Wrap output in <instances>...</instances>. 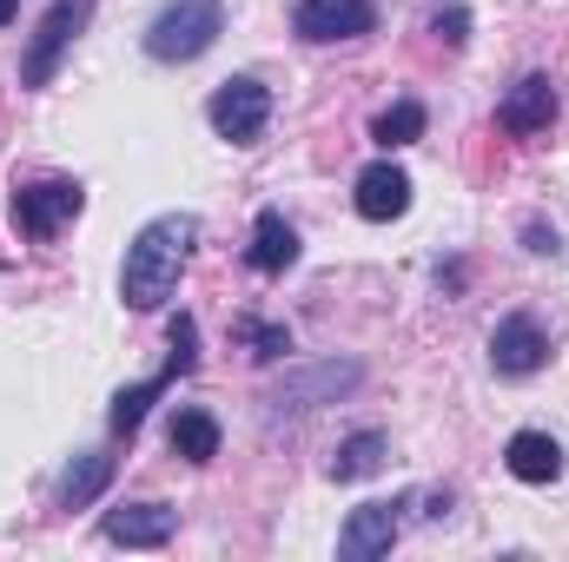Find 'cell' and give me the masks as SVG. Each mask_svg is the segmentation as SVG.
<instances>
[{
  "label": "cell",
  "mask_w": 569,
  "mask_h": 562,
  "mask_svg": "<svg viewBox=\"0 0 569 562\" xmlns=\"http://www.w3.org/2000/svg\"><path fill=\"white\" fill-rule=\"evenodd\" d=\"M192 245H199V212H159V219H146L140 232H133V245H127V265H120L127 311H159L179 291V279H186Z\"/></svg>",
  "instance_id": "cell-1"
},
{
  "label": "cell",
  "mask_w": 569,
  "mask_h": 562,
  "mask_svg": "<svg viewBox=\"0 0 569 562\" xmlns=\"http://www.w3.org/2000/svg\"><path fill=\"white\" fill-rule=\"evenodd\" d=\"M219 33H226V0H166L146 27V53L179 67V60H199Z\"/></svg>",
  "instance_id": "cell-2"
},
{
  "label": "cell",
  "mask_w": 569,
  "mask_h": 562,
  "mask_svg": "<svg viewBox=\"0 0 569 562\" xmlns=\"http://www.w3.org/2000/svg\"><path fill=\"white\" fill-rule=\"evenodd\" d=\"M87 20H93V0H53L27 40V53H20V87H47L60 73V53L87 33Z\"/></svg>",
  "instance_id": "cell-3"
},
{
  "label": "cell",
  "mask_w": 569,
  "mask_h": 562,
  "mask_svg": "<svg viewBox=\"0 0 569 562\" xmlns=\"http://www.w3.org/2000/svg\"><path fill=\"white\" fill-rule=\"evenodd\" d=\"M87 192L73 179H33V185H13V232L33 239V245H53L67 219H80Z\"/></svg>",
  "instance_id": "cell-4"
},
{
  "label": "cell",
  "mask_w": 569,
  "mask_h": 562,
  "mask_svg": "<svg viewBox=\"0 0 569 562\" xmlns=\"http://www.w3.org/2000/svg\"><path fill=\"white\" fill-rule=\"evenodd\" d=\"M206 120H212V133H219V140L259 145V140H266V120H272V87H266V80H252V73H239V80H226V87L212 93Z\"/></svg>",
  "instance_id": "cell-5"
},
{
  "label": "cell",
  "mask_w": 569,
  "mask_h": 562,
  "mask_svg": "<svg viewBox=\"0 0 569 562\" xmlns=\"http://www.w3.org/2000/svg\"><path fill=\"white\" fill-rule=\"evenodd\" d=\"M405 510H411V496H378V503H358L351 516H345V530H338V556L345 562H378L391 556V543H398V530H405Z\"/></svg>",
  "instance_id": "cell-6"
},
{
  "label": "cell",
  "mask_w": 569,
  "mask_h": 562,
  "mask_svg": "<svg viewBox=\"0 0 569 562\" xmlns=\"http://www.w3.org/2000/svg\"><path fill=\"white\" fill-rule=\"evenodd\" d=\"M378 27L371 0H298L291 7V33L311 47H338V40H365Z\"/></svg>",
  "instance_id": "cell-7"
},
{
  "label": "cell",
  "mask_w": 569,
  "mask_h": 562,
  "mask_svg": "<svg viewBox=\"0 0 569 562\" xmlns=\"http://www.w3.org/2000/svg\"><path fill=\"white\" fill-rule=\"evenodd\" d=\"M490 364H497L503 378H537V371L550 364V338H543V324H537L530 311L497 318V331H490Z\"/></svg>",
  "instance_id": "cell-8"
},
{
  "label": "cell",
  "mask_w": 569,
  "mask_h": 562,
  "mask_svg": "<svg viewBox=\"0 0 569 562\" xmlns=\"http://www.w3.org/2000/svg\"><path fill=\"white\" fill-rule=\"evenodd\" d=\"M497 127H503L510 140H537V133H550V127H557V87H550V73H523V80L503 93Z\"/></svg>",
  "instance_id": "cell-9"
},
{
  "label": "cell",
  "mask_w": 569,
  "mask_h": 562,
  "mask_svg": "<svg viewBox=\"0 0 569 562\" xmlns=\"http://www.w3.org/2000/svg\"><path fill=\"white\" fill-rule=\"evenodd\" d=\"M358 219H371V225H391V219H405L411 212V172L405 165H391V159H378V165H365L358 172Z\"/></svg>",
  "instance_id": "cell-10"
},
{
  "label": "cell",
  "mask_w": 569,
  "mask_h": 562,
  "mask_svg": "<svg viewBox=\"0 0 569 562\" xmlns=\"http://www.w3.org/2000/svg\"><path fill=\"white\" fill-rule=\"evenodd\" d=\"M107 543H127V550H166L172 530H179V510L166 503H127V510H107Z\"/></svg>",
  "instance_id": "cell-11"
},
{
  "label": "cell",
  "mask_w": 569,
  "mask_h": 562,
  "mask_svg": "<svg viewBox=\"0 0 569 562\" xmlns=\"http://www.w3.org/2000/svg\"><path fill=\"white\" fill-rule=\"evenodd\" d=\"M503 463H510L517 483H557V476H563V443H557L550 430H517V436L503 443Z\"/></svg>",
  "instance_id": "cell-12"
},
{
  "label": "cell",
  "mask_w": 569,
  "mask_h": 562,
  "mask_svg": "<svg viewBox=\"0 0 569 562\" xmlns=\"http://www.w3.org/2000/svg\"><path fill=\"white\" fill-rule=\"evenodd\" d=\"M246 259H252V272H266V279L298 265V232H291L284 212H272V205L259 212V225H252V252H246Z\"/></svg>",
  "instance_id": "cell-13"
},
{
  "label": "cell",
  "mask_w": 569,
  "mask_h": 562,
  "mask_svg": "<svg viewBox=\"0 0 569 562\" xmlns=\"http://www.w3.org/2000/svg\"><path fill=\"white\" fill-rule=\"evenodd\" d=\"M107 483H113V456L80 450V456L67 463V476H60V510H87V503H100Z\"/></svg>",
  "instance_id": "cell-14"
},
{
  "label": "cell",
  "mask_w": 569,
  "mask_h": 562,
  "mask_svg": "<svg viewBox=\"0 0 569 562\" xmlns=\"http://www.w3.org/2000/svg\"><path fill=\"white\" fill-rule=\"evenodd\" d=\"M166 443H172V456H186V463H212V456H219V418H212V411H179L172 430H166Z\"/></svg>",
  "instance_id": "cell-15"
},
{
  "label": "cell",
  "mask_w": 569,
  "mask_h": 562,
  "mask_svg": "<svg viewBox=\"0 0 569 562\" xmlns=\"http://www.w3.org/2000/svg\"><path fill=\"white\" fill-rule=\"evenodd\" d=\"M425 127H430L425 100H391V107L371 120V140L385 145V152H398V145H418V140H425Z\"/></svg>",
  "instance_id": "cell-16"
},
{
  "label": "cell",
  "mask_w": 569,
  "mask_h": 562,
  "mask_svg": "<svg viewBox=\"0 0 569 562\" xmlns=\"http://www.w3.org/2000/svg\"><path fill=\"white\" fill-rule=\"evenodd\" d=\"M172 384V371H159V378H146V384H133V391H120L113 398V411H107V423H113V436H127L133 443V430L146 423V411L159 404V391Z\"/></svg>",
  "instance_id": "cell-17"
},
{
  "label": "cell",
  "mask_w": 569,
  "mask_h": 562,
  "mask_svg": "<svg viewBox=\"0 0 569 562\" xmlns=\"http://www.w3.org/2000/svg\"><path fill=\"white\" fill-rule=\"evenodd\" d=\"M378 463H385V430H358V436H345V443H338L331 476H338V483H358V476H371Z\"/></svg>",
  "instance_id": "cell-18"
},
{
  "label": "cell",
  "mask_w": 569,
  "mask_h": 562,
  "mask_svg": "<svg viewBox=\"0 0 569 562\" xmlns=\"http://www.w3.org/2000/svg\"><path fill=\"white\" fill-rule=\"evenodd\" d=\"M358 384V364H318L305 384H291L279 404H291V411H305V404H318V398H338V391H351Z\"/></svg>",
  "instance_id": "cell-19"
},
{
  "label": "cell",
  "mask_w": 569,
  "mask_h": 562,
  "mask_svg": "<svg viewBox=\"0 0 569 562\" xmlns=\"http://www.w3.org/2000/svg\"><path fill=\"white\" fill-rule=\"evenodd\" d=\"M239 344H252L259 358H284L291 351V331L284 324H259V318H239Z\"/></svg>",
  "instance_id": "cell-20"
},
{
  "label": "cell",
  "mask_w": 569,
  "mask_h": 562,
  "mask_svg": "<svg viewBox=\"0 0 569 562\" xmlns=\"http://www.w3.org/2000/svg\"><path fill=\"white\" fill-rule=\"evenodd\" d=\"M430 33H437L443 47H463V40H470V13H463V7H443V13L430 20Z\"/></svg>",
  "instance_id": "cell-21"
},
{
  "label": "cell",
  "mask_w": 569,
  "mask_h": 562,
  "mask_svg": "<svg viewBox=\"0 0 569 562\" xmlns=\"http://www.w3.org/2000/svg\"><path fill=\"white\" fill-rule=\"evenodd\" d=\"M13 13H20V0H0V27H7V20H13Z\"/></svg>",
  "instance_id": "cell-22"
}]
</instances>
